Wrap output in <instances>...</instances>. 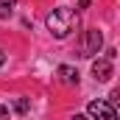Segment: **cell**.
Segmentation results:
<instances>
[{"mask_svg": "<svg viewBox=\"0 0 120 120\" xmlns=\"http://www.w3.org/2000/svg\"><path fill=\"white\" fill-rule=\"evenodd\" d=\"M48 28H50V34H53L56 39L70 36V31L75 28V11H73V8H67V6L53 8V11L48 14Z\"/></svg>", "mask_w": 120, "mask_h": 120, "instance_id": "6da1fadb", "label": "cell"}, {"mask_svg": "<svg viewBox=\"0 0 120 120\" xmlns=\"http://www.w3.org/2000/svg\"><path fill=\"white\" fill-rule=\"evenodd\" d=\"M87 112H90L92 120H117L115 103H109V101H92L87 106Z\"/></svg>", "mask_w": 120, "mask_h": 120, "instance_id": "7a4b0ae2", "label": "cell"}, {"mask_svg": "<svg viewBox=\"0 0 120 120\" xmlns=\"http://www.w3.org/2000/svg\"><path fill=\"white\" fill-rule=\"evenodd\" d=\"M101 45H103V36H101V31L90 28L87 31V39H84V45H81V56H95L98 50H101Z\"/></svg>", "mask_w": 120, "mask_h": 120, "instance_id": "3957f363", "label": "cell"}, {"mask_svg": "<svg viewBox=\"0 0 120 120\" xmlns=\"http://www.w3.org/2000/svg\"><path fill=\"white\" fill-rule=\"evenodd\" d=\"M112 61L109 59H95L92 61V75H95V81H109L112 78Z\"/></svg>", "mask_w": 120, "mask_h": 120, "instance_id": "277c9868", "label": "cell"}, {"mask_svg": "<svg viewBox=\"0 0 120 120\" xmlns=\"http://www.w3.org/2000/svg\"><path fill=\"white\" fill-rule=\"evenodd\" d=\"M59 78L64 84H78V70H73L70 64H61L59 67Z\"/></svg>", "mask_w": 120, "mask_h": 120, "instance_id": "5b68a950", "label": "cell"}, {"mask_svg": "<svg viewBox=\"0 0 120 120\" xmlns=\"http://www.w3.org/2000/svg\"><path fill=\"white\" fill-rule=\"evenodd\" d=\"M14 6H17V0H0V20H8L14 14Z\"/></svg>", "mask_w": 120, "mask_h": 120, "instance_id": "8992f818", "label": "cell"}, {"mask_svg": "<svg viewBox=\"0 0 120 120\" xmlns=\"http://www.w3.org/2000/svg\"><path fill=\"white\" fill-rule=\"evenodd\" d=\"M14 109H17L20 115H25V112L31 109V101H28V98H17V103H14Z\"/></svg>", "mask_w": 120, "mask_h": 120, "instance_id": "52a82bcc", "label": "cell"}, {"mask_svg": "<svg viewBox=\"0 0 120 120\" xmlns=\"http://www.w3.org/2000/svg\"><path fill=\"white\" fill-rule=\"evenodd\" d=\"M0 120H8V109L6 106H0Z\"/></svg>", "mask_w": 120, "mask_h": 120, "instance_id": "ba28073f", "label": "cell"}, {"mask_svg": "<svg viewBox=\"0 0 120 120\" xmlns=\"http://www.w3.org/2000/svg\"><path fill=\"white\" fill-rule=\"evenodd\" d=\"M78 8H90V0H78Z\"/></svg>", "mask_w": 120, "mask_h": 120, "instance_id": "9c48e42d", "label": "cell"}, {"mask_svg": "<svg viewBox=\"0 0 120 120\" xmlns=\"http://www.w3.org/2000/svg\"><path fill=\"white\" fill-rule=\"evenodd\" d=\"M3 64H6V53L0 50V67H3Z\"/></svg>", "mask_w": 120, "mask_h": 120, "instance_id": "30bf717a", "label": "cell"}, {"mask_svg": "<svg viewBox=\"0 0 120 120\" xmlns=\"http://www.w3.org/2000/svg\"><path fill=\"white\" fill-rule=\"evenodd\" d=\"M73 120H90V117H87V115H75Z\"/></svg>", "mask_w": 120, "mask_h": 120, "instance_id": "8fae6325", "label": "cell"}]
</instances>
